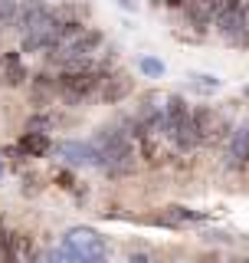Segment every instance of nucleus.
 Listing matches in <instances>:
<instances>
[{
    "mask_svg": "<svg viewBox=\"0 0 249 263\" xmlns=\"http://www.w3.org/2000/svg\"><path fill=\"white\" fill-rule=\"evenodd\" d=\"M226 158H230V164H233V168H243V164H249V125L233 128L230 145H226Z\"/></svg>",
    "mask_w": 249,
    "mask_h": 263,
    "instance_id": "1a4fd4ad",
    "label": "nucleus"
},
{
    "mask_svg": "<svg viewBox=\"0 0 249 263\" xmlns=\"http://www.w3.org/2000/svg\"><path fill=\"white\" fill-rule=\"evenodd\" d=\"M217 4L220 0H187L184 4V13H187V23L194 30H206V23L213 20V13H217Z\"/></svg>",
    "mask_w": 249,
    "mask_h": 263,
    "instance_id": "6e6552de",
    "label": "nucleus"
},
{
    "mask_svg": "<svg viewBox=\"0 0 249 263\" xmlns=\"http://www.w3.org/2000/svg\"><path fill=\"white\" fill-rule=\"evenodd\" d=\"M194 122H197V132H200V142H220L226 135V119L210 105L194 109Z\"/></svg>",
    "mask_w": 249,
    "mask_h": 263,
    "instance_id": "423d86ee",
    "label": "nucleus"
},
{
    "mask_svg": "<svg viewBox=\"0 0 249 263\" xmlns=\"http://www.w3.org/2000/svg\"><path fill=\"white\" fill-rule=\"evenodd\" d=\"M98 46H102V33L98 30H79L72 40H66V43L56 46L53 56L59 63H66V66H79V63H86Z\"/></svg>",
    "mask_w": 249,
    "mask_h": 263,
    "instance_id": "20e7f679",
    "label": "nucleus"
},
{
    "mask_svg": "<svg viewBox=\"0 0 249 263\" xmlns=\"http://www.w3.org/2000/svg\"><path fill=\"white\" fill-rule=\"evenodd\" d=\"M0 69H4L7 86H20V82L27 79V69H23V63H20V53H7L4 60H0Z\"/></svg>",
    "mask_w": 249,
    "mask_h": 263,
    "instance_id": "ddd939ff",
    "label": "nucleus"
},
{
    "mask_svg": "<svg viewBox=\"0 0 249 263\" xmlns=\"http://www.w3.org/2000/svg\"><path fill=\"white\" fill-rule=\"evenodd\" d=\"M197 263H226V260H223L220 253H203V257L197 260Z\"/></svg>",
    "mask_w": 249,
    "mask_h": 263,
    "instance_id": "a211bd4d",
    "label": "nucleus"
},
{
    "mask_svg": "<svg viewBox=\"0 0 249 263\" xmlns=\"http://www.w3.org/2000/svg\"><path fill=\"white\" fill-rule=\"evenodd\" d=\"M63 243L69 247V250H76L79 257L92 260V263H105V257H109L105 237L98 234V230H92V227H72V230H66Z\"/></svg>",
    "mask_w": 249,
    "mask_h": 263,
    "instance_id": "7ed1b4c3",
    "label": "nucleus"
},
{
    "mask_svg": "<svg viewBox=\"0 0 249 263\" xmlns=\"http://www.w3.org/2000/svg\"><path fill=\"white\" fill-rule=\"evenodd\" d=\"M197 220H203L197 211H187V208L171 204V208H161V214L154 217V224H164V227H187V224H197Z\"/></svg>",
    "mask_w": 249,
    "mask_h": 263,
    "instance_id": "9b49d317",
    "label": "nucleus"
},
{
    "mask_svg": "<svg viewBox=\"0 0 249 263\" xmlns=\"http://www.w3.org/2000/svg\"><path fill=\"white\" fill-rule=\"evenodd\" d=\"M16 16V0H0V23L13 20Z\"/></svg>",
    "mask_w": 249,
    "mask_h": 263,
    "instance_id": "f3484780",
    "label": "nucleus"
},
{
    "mask_svg": "<svg viewBox=\"0 0 249 263\" xmlns=\"http://www.w3.org/2000/svg\"><path fill=\"white\" fill-rule=\"evenodd\" d=\"M63 158H69L72 164H98V152L95 145H86V142H66L59 145Z\"/></svg>",
    "mask_w": 249,
    "mask_h": 263,
    "instance_id": "f8f14e48",
    "label": "nucleus"
},
{
    "mask_svg": "<svg viewBox=\"0 0 249 263\" xmlns=\"http://www.w3.org/2000/svg\"><path fill=\"white\" fill-rule=\"evenodd\" d=\"M213 20H217V30L226 40H233V43H243V40H246L249 16H246V4H243V0H220Z\"/></svg>",
    "mask_w": 249,
    "mask_h": 263,
    "instance_id": "f03ea898",
    "label": "nucleus"
},
{
    "mask_svg": "<svg viewBox=\"0 0 249 263\" xmlns=\"http://www.w3.org/2000/svg\"><path fill=\"white\" fill-rule=\"evenodd\" d=\"M141 72H148V76H164V63L144 56V60H141Z\"/></svg>",
    "mask_w": 249,
    "mask_h": 263,
    "instance_id": "dca6fc26",
    "label": "nucleus"
},
{
    "mask_svg": "<svg viewBox=\"0 0 249 263\" xmlns=\"http://www.w3.org/2000/svg\"><path fill=\"white\" fill-rule=\"evenodd\" d=\"M95 152H98V164L102 168H109L112 175H128V171H135V142H131V132L128 128H102L95 135Z\"/></svg>",
    "mask_w": 249,
    "mask_h": 263,
    "instance_id": "f257e3e1",
    "label": "nucleus"
},
{
    "mask_svg": "<svg viewBox=\"0 0 249 263\" xmlns=\"http://www.w3.org/2000/svg\"><path fill=\"white\" fill-rule=\"evenodd\" d=\"M102 76L92 69H69V72H63L59 79H56V89L69 99V102H82V99H89L92 92H98L102 89Z\"/></svg>",
    "mask_w": 249,
    "mask_h": 263,
    "instance_id": "39448f33",
    "label": "nucleus"
},
{
    "mask_svg": "<svg viewBox=\"0 0 249 263\" xmlns=\"http://www.w3.org/2000/svg\"><path fill=\"white\" fill-rule=\"evenodd\" d=\"M233 263H249V257H243V260H233Z\"/></svg>",
    "mask_w": 249,
    "mask_h": 263,
    "instance_id": "412c9836",
    "label": "nucleus"
},
{
    "mask_svg": "<svg viewBox=\"0 0 249 263\" xmlns=\"http://www.w3.org/2000/svg\"><path fill=\"white\" fill-rule=\"evenodd\" d=\"M128 263H151V257H141V253H135V257H131Z\"/></svg>",
    "mask_w": 249,
    "mask_h": 263,
    "instance_id": "aec40b11",
    "label": "nucleus"
},
{
    "mask_svg": "<svg viewBox=\"0 0 249 263\" xmlns=\"http://www.w3.org/2000/svg\"><path fill=\"white\" fill-rule=\"evenodd\" d=\"M16 257H20V237L0 224V263H16Z\"/></svg>",
    "mask_w": 249,
    "mask_h": 263,
    "instance_id": "2eb2a0df",
    "label": "nucleus"
},
{
    "mask_svg": "<svg viewBox=\"0 0 249 263\" xmlns=\"http://www.w3.org/2000/svg\"><path fill=\"white\" fill-rule=\"evenodd\" d=\"M164 4H168V7H177V10H184V4H187V0H164Z\"/></svg>",
    "mask_w": 249,
    "mask_h": 263,
    "instance_id": "6ab92c4d",
    "label": "nucleus"
},
{
    "mask_svg": "<svg viewBox=\"0 0 249 263\" xmlns=\"http://www.w3.org/2000/svg\"><path fill=\"white\" fill-rule=\"evenodd\" d=\"M20 152L30 155V158H43V155L49 152V138L43 135V132H27V135L20 138Z\"/></svg>",
    "mask_w": 249,
    "mask_h": 263,
    "instance_id": "4468645a",
    "label": "nucleus"
},
{
    "mask_svg": "<svg viewBox=\"0 0 249 263\" xmlns=\"http://www.w3.org/2000/svg\"><path fill=\"white\" fill-rule=\"evenodd\" d=\"M168 135L171 142L180 148V152H194L197 145H200V132H197V122H194V112L180 115L177 122H171L168 125Z\"/></svg>",
    "mask_w": 249,
    "mask_h": 263,
    "instance_id": "0eeeda50",
    "label": "nucleus"
},
{
    "mask_svg": "<svg viewBox=\"0 0 249 263\" xmlns=\"http://www.w3.org/2000/svg\"><path fill=\"white\" fill-rule=\"evenodd\" d=\"M131 89H135V79L125 76V72H115V76H109L102 82V99L109 105H115V102H121V99H128Z\"/></svg>",
    "mask_w": 249,
    "mask_h": 263,
    "instance_id": "9d476101",
    "label": "nucleus"
},
{
    "mask_svg": "<svg viewBox=\"0 0 249 263\" xmlns=\"http://www.w3.org/2000/svg\"><path fill=\"white\" fill-rule=\"evenodd\" d=\"M0 181H4V164H0Z\"/></svg>",
    "mask_w": 249,
    "mask_h": 263,
    "instance_id": "4be33fe9",
    "label": "nucleus"
}]
</instances>
